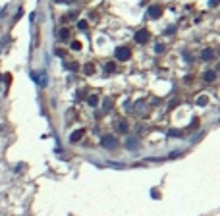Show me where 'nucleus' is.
<instances>
[{"mask_svg": "<svg viewBox=\"0 0 220 216\" xmlns=\"http://www.w3.org/2000/svg\"><path fill=\"white\" fill-rule=\"evenodd\" d=\"M70 37V31H68V29H62V31H60V39H68Z\"/></svg>", "mask_w": 220, "mask_h": 216, "instance_id": "obj_12", "label": "nucleus"}, {"mask_svg": "<svg viewBox=\"0 0 220 216\" xmlns=\"http://www.w3.org/2000/svg\"><path fill=\"white\" fill-rule=\"evenodd\" d=\"M168 135H170V137H180V135H181V131H180V129H170V131H168Z\"/></svg>", "mask_w": 220, "mask_h": 216, "instance_id": "obj_10", "label": "nucleus"}, {"mask_svg": "<svg viewBox=\"0 0 220 216\" xmlns=\"http://www.w3.org/2000/svg\"><path fill=\"white\" fill-rule=\"evenodd\" d=\"M66 68H68V70H77L79 66H77V64H73V62H71V64H66Z\"/></svg>", "mask_w": 220, "mask_h": 216, "instance_id": "obj_14", "label": "nucleus"}, {"mask_svg": "<svg viewBox=\"0 0 220 216\" xmlns=\"http://www.w3.org/2000/svg\"><path fill=\"white\" fill-rule=\"evenodd\" d=\"M93 70H95V68H93L91 64H87V66H85V71H87V73H93Z\"/></svg>", "mask_w": 220, "mask_h": 216, "instance_id": "obj_16", "label": "nucleus"}, {"mask_svg": "<svg viewBox=\"0 0 220 216\" xmlns=\"http://www.w3.org/2000/svg\"><path fill=\"white\" fill-rule=\"evenodd\" d=\"M118 131H122V133H126L128 131V122H118Z\"/></svg>", "mask_w": 220, "mask_h": 216, "instance_id": "obj_6", "label": "nucleus"}, {"mask_svg": "<svg viewBox=\"0 0 220 216\" xmlns=\"http://www.w3.org/2000/svg\"><path fill=\"white\" fill-rule=\"evenodd\" d=\"M116 58L118 60H130V48H128V46H118L116 48Z\"/></svg>", "mask_w": 220, "mask_h": 216, "instance_id": "obj_2", "label": "nucleus"}, {"mask_svg": "<svg viewBox=\"0 0 220 216\" xmlns=\"http://www.w3.org/2000/svg\"><path fill=\"white\" fill-rule=\"evenodd\" d=\"M56 2H70V0H56Z\"/></svg>", "mask_w": 220, "mask_h": 216, "instance_id": "obj_22", "label": "nucleus"}, {"mask_svg": "<svg viewBox=\"0 0 220 216\" xmlns=\"http://www.w3.org/2000/svg\"><path fill=\"white\" fill-rule=\"evenodd\" d=\"M214 77H216L214 71H205V81H214Z\"/></svg>", "mask_w": 220, "mask_h": 216, "instance_id": "obj_8", "label": "nucleus"}, {"mask_svg": "<svg viewBox=\"0 0 220 216\" xmlns=\"http://www.w3.org/2000/svg\"><path fill=\"white\" fill-rule=\"evenodd\" d=\"M110 104H112V101H110V98H108V101L104 102V108H106V110H108V108H110Z\"/></svg>", "mask_w": 220, "mask_h": 216, "instance_id": "obj_20", "label": "nucleus"}, {"mask_svg": "<svg viewBox=\"0 0 220 216\" xmlns=\"http://www.w3.org/2000/svg\"><path fill=\"white\" fill-rule=\"evenodd\" d=\"M106 71H108V73H110V71H114V64H112V62L106 64Z\"/></svg>", "mask_w": 220, "mask_h": 216, "instance_id": "obj_17", "label": "nucleus"}, {"mask_svg": "<svg viewBox=\"0 0 220 216\" xmlns=\"http://www.w3.org/2000/svg\"><path fill=\"white\" fill-rule=\"evenodd\" d=\"M197 102H199V104H207V96H205V95L199 96V98H197Z\"/></svg>", "mask_w": 220, "mask_h": 216, "instance_id": "obj_15", "label": "nucleus"}, {"mask_svg": "<svg viewBox=\"0 0 220 216\" xmlns=\"http://www.w3.org/2000/svg\"><path fill=\"white\" fill-rule=\"evenodd\" d=\"M97 102H98V98H97L95 95H93V96H89V104H91V106H97Z\"/></svg>", "mask_w": 220, "mask_h": 216, "instance_id": "obj_11", "label": "nucleus"}, {"mask_svg": "<svg viewBox=\"0 0 220 216\" xmlns=\"http://www.w3.org/2000/svg\"><path fill=\"white\" fill-rule=\"evenodd\" d=\"M149 37H151V35H149L147 29H139V31L135 33V41H137V43H141V45H143V43H147Z\"/></svg>", "mask_w": 220, "mask_h": 216, "instance_id": "obj_3", "label": "nucleus"}, {"mask_svg": "<svg viewBox=\"0 0 220 216\" xmlns=\"http://www.w3.org/2000/svg\"><path fill=\"white\" fill-rule=\"evenodd\" d=\"M100 145L106 147V149H114V147L118 145V141H116V137H112V135H104L103 139H100Z\"/></svg>", "mask_w": 220, "mask_h": 216, "instance_id": "obj_1", "label": "nucleus"}, {"mask_svg": "<svg viewBox=\"0 0 220 216\" xmlns=\"http://www.w3.org/2000/svg\"><path fill=\"white\" fill-rule=\"evenodd\" d=\"M71 48H73V50H79V48H81V43L73 41V43H71Z\"/></svg>", "mask_w": 220, "mask_h": 216, "instance_id": "obj_13", "label": "nucleus"}, {"mask_svg": "<svg viewBox=\"0 0 220 216\" xmlns=\"http://www.w3.org/2000/svg\"><path fill=\"white\" fill-rule=\"evenodd\" d=\"M218 2H220V0H210V6H216Z\"/></svg>", "mask_w": 220, "mask_h": 216, "instance_id": "obj_21", "label": "nucleus"}, {"mask_svg": "<svg viewBox=\"0 0 220 216\" xmlns=\"http://www.w3.org/2000/svg\"><path fill=\"white\" fill-rule=\"evenodd\" d=\"M147 12H149L151 18H158V16L162 14V8L158 6V4H153V6H149V10H147Z\"/></svg>", "mask_w": 220, "mask_h": 216, "instance_id": "obj_4", "label": "nucleus"}, {"mask_svg": "<svg viewBox=\"0 0 220 216\" xmlns=\"http://www.w3.org/2000/svg\"><path fill=\"white\" fill-rule=\"evenodd\" d=\"M126 147H128V149H137V139H133V137L128 139L126 141Z\"/></svg>", "mask_w": 220, "mask_h": 216, "instance_id": "obj_7", "label": "nucleus"}, {"mask_svg": "<svg viewBox=\"0 0 220 216\" xmlns=\"http://www.w3.org/2000/svg\"><path fill=\"white\" fill-rule=\"evenodd\" d=\"M210 58H213V50H203V60H210Z\"/></svg>", "mask_w": 220, "mask_h": 216, "instance_id": "obj_9", "label": "nucleus"}, {"mask_svg": "<svg viewBox=\"0 0 220 216\" xmlns=\"http://www.w3.org/2000/svg\"><path fill=\"white\" fill-rule=\"evenodd\" d=\"M155 50H156V52H162V50H164V45H156Z\"/></svg>", "mask_w": 220, "mask_h": 216, "instance_id": "obj_19", "label": "nucleus"}, {"mask_svg": "<svg viewBox=\"0 0 220 216\" xmlns=\"http://www.w3.org/2000/svg\"><path fill=\"white\" fill-rule=\"evenodd\" d=\"M83 133H85L83 129H77V131H73V133H71V137H70V141H71V143H75V141H79L81 137H83Z\"/></svg>", "mask_w": 220, "mask_h": 216, "instance_id": "obj_5", "label": "nucleus"}, {"mask_svg": "<svg viewBox=\"0 0 220 216\" xmlns=\"http://www.w3.org/2000/svg\"><path fill=\"white\" fill-rule=\"evenodd\" d=\"M77 27H79V29H85V27H87V21H79Z\"/></svg>", "mask_w": 220, "mask_h": 216, "instance_id": "obj_18", "label": "nucleus"}, {"mask_svg": "<svg viewBox=\"0 0 220 216\" xmlns=\"http://www.w3.org/2000/svg\"><path fill=\"white\" fill-rule=\"evenodd\" d=\"M218 70H220V64H218Z\"/></svg>", "mask_w": 220, "mask_h": 216, "instance_id": "obj_23", "label": "nucleus"}]
</instances>
